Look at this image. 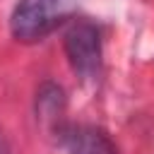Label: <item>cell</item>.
<instances>
[{
    "label": "cell",
    "mask_w": 154,
    "mask_h": 154,
    "mask_svg": "<svg viewBox=\"0 0 154 154\" xmlns=\"http://www.w3.org/2000/svg\"><path fill=\"white\" fill-rule=\"evenodd\" d=\"M36 108H38V116L41 118H55L63 113V106H65V99H63V89L55 87V84H43L36 94Z\"/></svg>",
    "instance_id": "obj_4"
},
{
    "label": "cell",
    "mask_w": 154,
    "mask_h": 154,
    "mask_svg": "<svg viewBox=\"0 0 154 154\" xmlns=\"http://www.w3.org/2000/svg\"><path fill=\"white\" fill-rule=\"evenodd\" d=\"M60 142L67 154H120L108 132L96 125L60 128Z\"/></svg>",
    "instance_id": "obj_3"
},
{
    "label": "cell",
    "mask_w": 154,
    "mask_h": 154,
    "mask_svg": "<svg viewBox=\"0 0 154 154\" xmlns=\"http://www.w3.org/2000/svg\"><path fill=\"white\" fill-rule=\"evenodd\" d=\"M0 154H12V149H10V144H7L5 135H2V130H0Z\"/></svg>",
    "instance_id": "obj_5"
},
{
    "label": "cell",
    "mask_w": 154,
    "mask_h": 154,
    "mask_svg": "<svg viewBox=\"0 0 154 154\" xmlns=\"http://www.w3.org/2000/svg\"><path fill=\"white\" fill-rule=\"evenodd\" d=\"M65 55L72 72L84 79L94 82L101 75V34L89 19H75L65 31Z\"/></svg>",
    "instance_id": "obj_2"
},
{
    "label": "cell",
    "mask_w": 154,
    "mask_h": 154,
    "mask_svg": "<svg viewBox=\"0 0 154 154\" xmlns=\"http://www.w3.org/2000/svg\"><path fill=\"white\" fill-rule=\"evenodd\" d=\"M77 0H19L10 17V31L19 43H36L65 24Z\"/></svg>",
    "instance_id": "obj_1"
}]
</instances>
